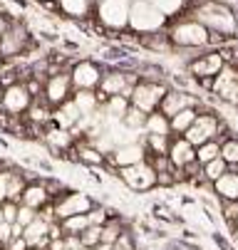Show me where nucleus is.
<instances>
[{
    "instance_id": "1",
    "label": "nucleus",
    "mask_w": 238,
    "mask_h": 250,
    "mask_svg": "<svg viewBox=\"0 0 238 250\" xmlns=\"http://www.w3.org/2000/svg\"><path fill=\"white\" fill-rule=\"evenodd\" d=\"M194 20L201 22L203 27H209L216 35H223V38H228V35H233L238 30V20H236L233 10L221 5V3H214V0L201 3L194 10Z\"/></svg>"
},
{
    "instance_id": "2",
    "label": "nucleus",
    "mask_w": 238,
    "mask_h": 250,
    "mask_svg": "<svg viewBox=\"0 0 238 250\" xmlns=\"http://www.w3.org/2000/svg\"><path fill=\"white\" fill-rule=\"evenodd\" d=\"M169 40L176 50H206L214 40H211V30L203 27L196 20H184L176 22L169 30Z\"/></svg>"
},
{
    "instance_id": "3",
    "label": "nucleus",
    "mask_w": 238,
    "mask_h": 250,
    "mask_svg": "<svg viewBox=\"0 0 238 250\" xmlns=\"http://www.w3.org/2000/svg\"><path fill=\"white\" fill-rule=\"evenodd\" d=\"M117 176L129 191H137V193H147V191L159 188V173L149 161L134 164L127 168H117Z\"/></svg>"
},
{
    "instance_id": "4",
    "label": "nucleus",
    "mask_w": 238,
    "mask_h": 250,
    "mask_svg": "<svg viewBox=\"0 0 238 250\" xmlns=\"http://www.w3.org/2000/svg\"><path fill=\"white\" fill-rule=\"evenodd\" d=\"M166 18L149 3V0H131V8H129V27H134L137 32L151 35L164 30Z\"/></svg>"
},
{
    "instance_id": "5",
    "label": "nucleus",
    "mask_w": 238,
    "mask_h": 250,
    "mask_svg": "<svg viewBox=\"0 0 238 250\" xmlns=\"http://www.w3.org/2000/svg\"><path fill=\"white\" fill-rule=\"evenodd\" d=\"M169 92L166 84H156V82H139L131 92V106L142 109L144 114H151L161 106L164 94Z\"/></svg>"
},
{
    "instance_id": "6",
    "label": "nucleus",
    "mask_w": 238,
    "mask_h": 250,
    "mask_svg": "<svg viewBox=\"0 0 238 250\" xmlns=\"http://www.w3.org/2000/svg\"><path fill=\"white\" fill-rule=\"evenodd\" d=\"M223 67H226V55L218 52V50H211V52H203L196 60H191L189 75L196 77L198 82H209V80L218 77V72Z\"/></svg>"
},
{
    "instance_id": "7",
    "label": "nucleus",
    "mask_w": 238,
    "mask_h": 250,
    "mask_svg": "<svg viewBox=\"0 0 238 250\" xmlns=\"http://www.w3.org/2000/svg\"><path fill=\"white\" fill-rule=\"evenodd\" d=\"M211 94L218 97L223 104H233L238 106V69L226 64L218 77H214V84H211Z\"/></svg>"
},
{
    "instance_id": "8",
    "label": "nucleus",
    "mask_w": 238,
    "mask_h": 250,
    "mask_svg": "<svg viewBox=\"0 0 238 250\" xmlns=\"http://www.w3.org/2000/svg\"><path fill=\"white\" fill-rule=\"evenodd\" d=\"M94 201L87 196V193H67L62 196L57 203H55V216L57 221H67V218H72V216H85V213L94 210Z\"/></svg>"
},
{
    "instance_id": "9",
    "label": "nucleus",
    "mask_w": 238,
    "mask_h": 250,
    "mask_svg": "<svg viewBox=\"0 0 238 250\" xmlns=\"http://www.w3.org/2000/svg\"><path fill=\"white\" fill-rule=\"evenodd\" d=\"M201 106V99H196L194 94H189V92H184V89H169L166 94H164V99H161V106H159V112L164 114V117H176L179 112H184V109H198Z\"/></svg>"
},
{
    "instance_id": "10",
    "label": "nucleus",
    "mask_w": 238,
    "mask_h": 250,
    "mask_svg": "<svg viewBox=\"0 0 238 250\" xmlns=\"http://www.w3.org/2000/svg\"><path fill=\"white\" fill-rule=\"evenodd\" d=\"M147 159H149V151H147L142 139L139 141H131V144H124V146H117L107 156V161L114 164V168H127V166H134V164H142Z\"/></svg>"
},
{
    "instance_id": "11",
    "label": "nucleus",
    "mask_w": 238,
    "mask_h": 250,
    "mask_svg": "<svg viewBox=\"0 0 238 250\" xmlns=\"http://www.w3.org/2000/svg\"><path fill=\"white\" fill-rule=\"evenodd\" d=\"M129 8H131V0H102L99 18L109 27H122L129 25Z\"/></svg>"
},
{
    "instance_id": "12",
    "label": "nucleus",
    "mask_w": 238,
    "mask_h": 250,
    "mask_svg": "<svg viewBox=\"0 0 238 250\" xmlns=\"http://www.w3.org/2000/svg\"><path fill=\"white\" fill-rule=\"evenodd\" d=\"M169 159L176 168H186L196 161V146L184 136H172V146H169Z\"/></svg>"
},
{
    "instance_id": "13",
    "label": "nucleus",
    "mask_w": 238,
    "mask_h": 250,
    "mask_svg": "<svg viewBox=\"0 0 238 250\" xmlns=\"http://www.w3.org/2000/svg\"><path fill=\"white\" fill-rule=\"evenodd\" d=\"M211 191L216 193V198L221 203H233L238 201V171L236 168H228L218 181L211 184Z\"/></svg>"
},
{
    "instance_id": "14",
    "label": "nucleus",
    "mask_w": 238,
    "mask_h": 250,
    "mask_svg": "<svg viewBox=\"0 0 238 250\" xmlns=\"http://www.w3.org/2000/svg\"><path fill=\"white\" fill-rule=\"evenodd\" d=\"M72 82L77 84V89H97L102 84L99 67L94 62H80L72 72Z\"/></svg>"
},
{
    "instance_id": "15",
    "label": "nucleus",
    "mask_w": 238,
    "mask_h": 250,
    "mask_svg": "<svg viewBox=\"0 0 238 250\" xmlns=\"http://www.w3.org/2000/svg\"><path fill=\"white\" fill-rule=\"evenodd\" d=\"M52 119L57 122V129H75L80 122H82V112L77 109V104L70 99V102H65V104H60V109L52 114Z\"/></svg>"
},
{
    "instance_id": "16",
    "label": "nucleus",
    "mask_w": 238,
    "mask_h": 250,
    "mask_svg": "<svg viewBox=\"0 0 238 250\" xmlns=\"http://www.w3.org/2000/svg\"><path fill=\"white\" fill-rule=\"evenodd\" d=\"M3 106H5L8 112H13V114L25 112L27 106H30V92H27L25 87H20V84L8 87V92H5V97H3Z\"/></svg>"
},
{
    "instance_id": "17",
    "label": "nucleus",
    "mask_w": 238,
    "mask_h": 250,
    "mask_svg": "<svg viewBox=\"0 0 238 250\" xmlns=\"http://www.w3.org/2000/svg\"><path fill=\"white\" fill-rule=\"evenodd\" d=\"M70 77L67 75H57L47 82V102L50 104H65L67 94H70Z\"/></svg>"
},
{
    "instance_id": "18",
    "label": "nucleus",
    "mask_w": 238,
    "mask_h": 250,
    "mask_svg": "<svg viewBox=\"0 0 238 250\" xmlns=\"http://www.w3.org/2000/svg\"><path fill=\"white\" fill-rule=\"evenodd\" d=\"M129 109H131V99H127L122 94L119 97H109L105 104H102V112H105V117L112 119V122H122Z\"/></svg>"
},
{
    "instance_id": "19",
    "label": "nucleus",
    "mask_w": 238,
    "mask_h": 250,
    "mask_svg": "<svg viewBox=\"0 0 238 250\" xmlns=\"http://www.w3.org/2000/svg\"><path fill=\"white\" fill-rule=\"evenodd\" d=\"M72 102L77 104V109L82 112V117H92L99 106H102L99 94H94V89H77V94H75Z\"/></svg>"
},
{
    "instance_id": "20",
    "label": "nucleus",
    "mask_w": 238,
    "mask_h": 250,
    "mask_svg": "<svg viewBox=\"0 0 238 250\" xmlns=\"http://www.w3.org/2000/svg\"><path fill=\"white\" fill-rule=\"evenodd\" d=\"M198 112H201V106H198V109H184V112H179L176 117L169 119V124H172V136H184V134L194 126Z\"/></svg>"
},
{
    "instance_id": "21",
    "label": "nucleus",
    "mask_w": 238,
    "mask_h": 250,
    "mask_svg": "<svg viewBox=\"0 0 238 250\" xmlns=\"http://www.w3.org/2000/svg\"><path fill=\"white\" fill-rule=\"evenodd\" d=\"M127 233V223L122 218H109L102 226V243L99 245H117V240Z\"/></svg>"
},
{
    "instance_id": "22",
    "label": "nucleus",
    "mask_w": 238,
    "mask_h": 250,
    "mask_svg": "<svg viewBox=\"0 0 238 250\" xmlns=\"http://www.w3.org/2000/svg\"><path fill=\"white\" fill-rule=\"evenodd\" d=\"M144 134H159V136H172V124H169V117H164L159 109L149 114L147 119V126H144Z\"/></svg>"
},
{
    "instance_id": "23",
    "label": "nucleus",
    "mask_w": 238,
    "mask_h": 250,
    "mask_svg": "<svg viewBox=\"0 0 238 250\" xmlns=\"http://www.w3.org/2000/svg\"><path fill=\"white\" fill-rule=\"evenodd\" d=\"M47 198H50V196H47V188L40 186V184H35V186H27V188H25V193H22V206L40 210V208L47 203Z\"/></svg>"
},
{
    "instance_id": "24",
    "label": "nucleus",
    "mask_w": 238,
    "mask_h": 250,
    "mask_svg": "<svg viewBox=\"0 0 238 250\" xmlns=\"http://www.w3.org/2000/svg\"><path fill=\"white\" fill-rule=\"evenodd\" d=\"M144 146L149 151V156H169V146H172V136H159V134H149L142 139Z\"/></svg>"
},
{
    "instance_id": "25",
    "label": "nucleus",
    "mask_w": 238,
    "mask_h": 250,
    "mask_svg": "<svg viewBox=\"0 0 238 250\" xmlns=\"http://www.w3.org/2000/svg\"><path fill=\"white\" fill-rule=\"evenodd\" d=\"M218 156H221V139L206 141V144H201V146L196 149V161H198L201 166H206L209 161H214V159H218Z\"/></svg>"
},
{
    "instance_id": "26",
    "label": "nucleus",
    "mask_w": 238,
    "mask_h": 250,
    "mask_svg": "<svg viewBox=\"0 0 238 250\" xmlns=\"http://www.w3.org/2000/svg\"><path fill=\"white\" fill-rule=\"evenodd\" d=\"M147 119H149V114H144L142 109H137V106H131V109L127 112V117H124L119 124H122V126H127L129 131H144Z\"/></svg>"
},
{
    "instance_id": "27",
    "label": "nucleus",
    "mask_w": 238,
    "mask_h": 250,
    "mask_svg": "<svg viewBox=\"0 0 238 250\" xmlns=\"http://www.w3.org/2000/svg\"><path fill=\"white\" fill-rule=\"evenodd\" d=\"M221 159H223L231 168L238 166V136H226V139L221 141Z\"/></svg>"
},
{
    "instance_id": "28",
    "label": "nucleus",
    "mask_w": 238,
    "mask_h": 250,
    "mask_svg": "<svg viewBox=\"0 0 238 250\" xmlns=\"http://www.w3.org/2000/svg\"><path fill=\"white\" fill-rule=\"evenodd\" d=\"M231 166L218 156V159H214V161H209L206 166H203V181H206V184H214V181H218V178L228 171Z\"/></svg>"
},
{
    "instance_id": "29",
    "label": "nucleus",
    "mask_w": 238,
    "mask_h": 250,
    "mask_svg": "<svg viewBox=\"0 0 238 250\" xmlns=\"http://www.w3.org/2000/svg\"><path fill=\"white\" fill-rule=\"evenodd\" d=\"M80 159H82L85 164H89V166H102V164H107V156L102 154V151H97L92 144H82V146H80Z\"/></svg>"
},
{
    "instance_id": "30",
    "label": "nucleus",
    "mask_w": 238,
    "mask_h": 250,
    "mask_svg": "<svg viewBox=\"0 0 238 250\" xmlns=\"http://www.w3.org/2000/svg\"><path fill=\"white\" fill-rule=\"evenodd\" d=\"M149 3H151L164 18H169V15H176V13L186 5V0H149Z\"/></svg>"
},
{
    "instance_id": "31",
    "label": "nucleus",
    "mask_w": 238,
    "mask_h": 250,
    "mask_svg": "<svg viewBox=\"0 0 238 250\" xmlns=\"http://www.w3.org/2000/svg\"><path fill=\"white\" fill-rule=\"evenodd\" d=\"M60 5L70 15H85L89 10V0H60Z\"/></svg>"
},
{
    "instance_id": "32",
    "label": "nucleus",
    "mask_w": 238,
    "mask_h": 250,
    "mask_svg": "<svg viewBox=\"0 0 238 250\" xmlns=\"http://www.w3.org/2000/svg\"><path fill=\"white\" fill-rule=\"evenodd\" d=\"M80 240H82L85 248H99V243H102V226L87 228V230L80 235Z\"/></svg>"
},
{
    "instance_id": "33",
    "label": "nucleus",
    "mask_w": 238,
    "mask_h": 250,
    "mask_svg": "<svg viewBox=\"0 0 238 250\" xmlns=\"http://www.w3.org/2000/svg\"><path fill=\"white\" fill-rule=\"evenodd\" d=\"M47 139H50V144H55V146H70L72 144V136H70L67 129H55V131L47 134Z\"/></svg>"
},
{
    "instance_id": "34",
    "label": "nucleus",
    "mask_w": 238,
    "mask_h": 250,
    "mask_svg": "<svg viewBox=\"0 0 238 250\" xmlns=\"http://www.w3.org/2000/svg\"><path fill=\"white\" fill-rule=\"evenodd\" d=\"M38 218V210L35 208H27V206H20V210H18V223L22 226V228H27L32 221Z\"/></svg>"
},
{
    "instance_id": "35",
    "label": "nucleus",
    "mask_w": 238,
    "mask_h": 250,
    "mask_svg": "<svg viewBox=\"0 0 238 250\" xmlns=\"http://www.w3.org/2000/svg\"><path fill=\"white\" fill-rule=\"evenodd\" d=\"M18 210H20V203H15V201L3 203V218H5V223H18Z\"/></svg>"
},
{
    "instance_id": "36",
    "label": "nucleus",
    "mask_w": 238,
    "mask_h": 250,
    "mask_svg": "<svg viewBox=\"0 0 238 250\" xmlns=\"http://www.w3.org/2000/svg\"><path fill=\"white\" fill-rule=\"evenodd\" d=\"M10 178L13 173H0V203H5L10 196Z\"/></svg>"
},
{
    "instance_id": "37",
    "label": "nucleus",
    "mask_w": 238,
    "mask_h": 250,
    "mask_svg": "<svg viewBox=\"0 0 238 250\" xmlns=\"http://www.w3.org/2000/svg\"><path fill=\"white\" fill-rule=\"evenodd\" d=\"M10 240H13V223H0V243H3L5 248L10 245Z\"/></svg>"
},
{
    "instance_id": "38",
    "label": "nucleus",
    "mask_w": 238,
    "mask_h": 250,
    "mask_svg": "<svg viewBox=\"0 0 238 250\" xmlns=\"http://www.w3.org/2000/svg\"><path fill=\"white\" fill-rule=\"evenodd\" d=\"M62 250H85V245H82L80 235H65V245H62Z\"/></svg>"
},
{
    "instance_id": "39",
    "label": "nucleus",
    "mask_w": 238,
    "mask_h": 250,
    "mask_svg": "<svg viewBox=\"0 0 238 250\" xmlns=\"http://www.w3.org/2000/svg\"><path fill=\"white\" fill-rule=\"evenodd\" d=\"M8 250H30V245H27L25 238H13L10 245H8Z\"/></svg>"
},
{
    "instance_id": "40",
    "label": "nucleus",
    "mask_w": 238,
    "mask_h": 250,
    "mask_svg": "<svg viewBox=\"0 0 238 250\" xmlns=\"http://www.w3.org/2000/svg\"><path fill=\"white\" fill-rule=\"evenodd\" d=\"M231 238H233L236 245H238V221H236V226H233V230H231Z\"/></svg>"
},
{
    "instance_id": "41",
    "label": "nucleus",
    "mask_w": 238,
    "mask_h": 250,
    "mask_svg": "<svg viewBox=\"0 0 238 250\" xmlns=\"http://www.w3.org/2000/svg\"><path fill=\"white\" fill-rule=\"evenodd\" d=\"M5 218H3V203H0V223H3Z\"/></svg>"
},
{
    "instance_id": "42",
    "label": "nucleus",
    "mask_w": 238,
    "mask_h": 250,
    "mask_svg": "<svg viewBox=\"0 0 238 250\" xmlns=\"http://www.w3.org/2000/svg\"><path fill=\"white\" fill-rule=\"evenodd\" d=\"M85 250H97V248H85Z\"/></svg>"
},
{
    "instance_id": "43",
    "label": "nucleus",
    "mask_w": 238,
    "mask_h": 250,
    "mask_svg": "<svg viewBox=\"0 0 238 250\" xmlns=\"http://www.w3.org/2000/svg\"><path fill=\"white\" fill-rule=\"evenodd\" d=\"M0 30H3V20H0Z\"/></svg>"
},
{
    "instance_id": "44",
    "label": "nucleus",
    "mask_w": 238,
    "mask_h": 250,
    "mask_svg": "<svg viewBox=\"0 0 238 250\" xmlns=\"http://www.w3.org/2000/svg\"><path fill=\"white\" fill-rule=\"evenodd\" d=\"M3 248H5V245H3V243H0V250H3Z\"/></svg>"
}]
</instances>
